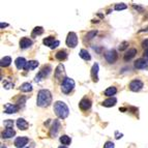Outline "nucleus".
I'll return each instance as SVG.
<instances>
[{
	"instance_id": "obj_1",
	"label": "nucleus",
	"mask_w": 148,
	"mask_h": 148,
	"mask_svg": "<svg viewBox=\"0 0 148 148\" xmlns=\"http://www.w3.org/2000/svg\"><path fill=\"white\" fill-rule=\"evenodd\" d=\"M52 102V94L48 89H42L37 93V100L36 104L38 107L46 108Z\"/></svg>"
},
{
	"instance_id": "obj_2",
	"label": "nucleus",
	"mask_w": 148,
	"mask_h": 148,
	"mask_svg": "<svg viewBox=\"0 0 148 148\" xmlns=\"http://www.w3.org/2000/svg\"><path fill=\"white\" fill-rule=\"evenodd\" d=\"M54 112L57 116L61 118V119H65L66 117L68 116L69 114V110H68V107L64 104L63 102H56L54 104Z\"/></svg>"
},
{
	"instance_id": "obj_3",
	"label": "nucleus",
	"mask_w": 148,
	"mask_h": 148,
	"mask_svg": "<svg viewBox=\"0 0 148 148\" xmlns=\"http://www.w3.org/2000/svg\"><path fill=\"white\" fill-rule=\"evenodd\" d=\"M75 87V81L71 78L66 77L65 79L63 80V82L61 83V91L63 93L68 94L71 91H73Z\"/></svg>"
},
{
	"instance_id": "obj_4",
	"label": "nucleus",
	"mask_w": 148,
	"mask_h": 148,
	"mask_svg": "<svg viewBox=\"0 0 148 148\" xmlns=\"http://www.w3.org/2000/svg\"><path fill=\"white\" fill-rule=\"evenodd\" d=\"M52 71V67L50 65H45L43 68H42V71L38 73V74L35 76V79H34V81L35 82H40V81H42L43 79H45L46 77H48L49 75H50V73H51Z\"/></svg>"
},
{
	"instance_id": "obj_5",
	"label": "nucleus",
	"mask_w": 148,
	"mask_h": 148,
	"mask_svg": "<svg viewBox=\"0 0 148 148\" xmlns=\"http://www.w3.org/2000/svg\"><path fill=\"white\" fill-rule=\"evenodd\" d=\"M66 45L69 48H76L78 45V36L75 32H69L66 37Z\"/></svg>"
},
{
	"instance_id": "obj_6",
	"label": "nucleus",
	"mask_w": 148,
	"mask_h": 148,
	"mask_svg": "<svg viewBox=\"0 0 148 148\" xmlns=\"http://www.w3.org/2000/svg\"><path fill=\"white\" fill-rule=\"evenodd\" d=\"M55 78H56L57 81H62L65 79V71H64V65L60 63L59 65L57 66L56 69H55Z\"/></svg>"
},
{
	"instance_id": "obj_7",
	"label": "nucleus",
	"mask_w": 148,
	"mask_h": 148,
	"mask_svg": "<svg viewBox=\"0 0 148 148\" xmlns=\"http://www.w3.org/2000/svg\"><path fill=\"white\" fill-rule=\"evenodd\" d=\"M143 86H144V84H143L142 81L139 79H135L130 83V89H131V91H134V92L140 91L143 88Z\"/></svg>"
},
{
	"instance_id": "obj_8",
	"label": "nucleus",
	"mask_w": 148,
	"mask_h": 148,
	"mask_svg": "<svg viewBox=\"0 0 148 148\" xmlns=\"http://www.w3.org/2000/svg\"><path fill=\"white\" fill-rule=\"evenodd\" d=\"M105 58L109 63H115L117 58H118L117 52L115 51V50H110V51H108L105 54Z\"/></svg>"
},
{
	"instance_id": "obj_9",
	"label": "nucleus",
	"mask_w": 148,
	"mask_h": 148,
	"mask_svg": "<svg viewBox=\"0 0 148 148\" xmlns=\"http://www.w3.org/2000/svg\"><path fill=\"white\" fill-rule=\"evenodd\" d=\"M19 106L16 104H5L4 105V112L6 114H14L19 111Z\"/></svg>"
},
{
	"instance_id": "obj_10",
	"label": "nucleus",
	"mask_w": 148,
	"mask_h": 148,
	"mask_svg": "<svg viewBox=\"0 0 148 148\" xmlns=\"http://www.w3.org/2000/svg\"><path fill=\"white\" fill-rule=\"evenodd\" d=\"M29 142V139L27 137H18L17 139L15 140V146L18 148H23L27 145V143Z\"/></svg>"
},
{
	"instance_id": "obj_11",
	"label": "nucleus",
	"mask_w": 148,
	"mask_h": 148,
	"mask_svg": "<svg viewBox=\"0 0 148 148\" xmlns=\"http://www.w3.org/2000/svg\"><path fill=\"white\" fill-rule=\"evenodd\" d=\"M60 121L58 119H55L52 123V126H51V130H50V135L51 137H55L57 134H58V131L60 130Z\"/></svg>"
},
{
	"instance_id": "obj_12",
	"label": "nucleus",
	"mask_w": 148,
	"mask_h": 148,
	"mask_svg": "<svg viewBox=\"0 0 148 148\" xmlns=\"http://www.w3.org/2000/svg\"><path fill=\"white\" fill-rule=\"evenodd\" d=\"M91 104H92L91 100L89 98H87V97H85V98L81 100V102H79V107L83 111H87V110H89L91 108Z\"/></svg>"
},
{
	"instance_id": "obj_13",
	"label": "nucleus",
	"mask_w": 148,
	"mask_h": 148,
	"mask_svg": "<svg viewBox=\"0 0 148 148\" xmlns=\"http://www.w3.org/2000/svg\"><path fill=\"white\" fill-rule=\"evenodd\" d=\"M135 67L137 69H146L148 68V61L144 58H140L135 62Z\"/></svg>"
},
{
	"instance_id": "obj_14",
	"label": "nucleus",
	"mask_w": 148,
	"mask_h": 148,
	"mask_svg": "<svg viewBox=\"0 0 148 148\" xmlns=\"http://www.w3.org/2000/svg\"><path fill=\"white\" fill-rule=\"evenodd\" d=\"M15 64H16L18 69H25L27 61H26L25 58H23V57H18L17 59L15 60Z\"/></svg>"
},
{
	"instance_id": "obj_15",
	"label": "nucleus",
	"mask_w": 148,
	"mask_h": 148,
	"mask_svg": "<svg viewBox=\"0 0 148 148\" xmlns=\"http://www.w3.org/2000/svg\"><path fill=\"white\" fill-rule=\"evenodd\" d=\"M32 46V40L28 37H22L20 40V48L21 49H27Z\"/></svg>"
},
{
	"instance_id": "obj_16",
	"label": "nucleus",
	"mask_w": 148,
	"mask_h": 148,
	"mask_svg": "<svg viewBox=\"0 0 148 148\" xmlns=\"http://www.w3.org/2000/svg\"><path fill=\"white\" fill-rule=\"evenodd\" d=\"M91 78H92L94 82L98 81V64L97 63H94L92 65V68H91Z\"/></svg>"
},
{
	"instance_id": "obj_17",
	"label": "nucleus",
	"mask_w": 148,
	"mask_h": 148,
	"mask_svg": "<svg viewBox=\"0 0 148 148\" xmlns=\"http://www.w3.org/2000/svg\"><path fill=\"white\" fill-rule=\"evenodd\" d=\"M136 54H137V49L131 48L128 51H126V53L124 54V57H123V59H124L125 61H130V60L133 59V58L136 56Z\"/></svg>"
},
{
	"instance_id": "obj_18",
	"label": "nucleus",
	"mask_w": 148,
	"mask_h": 148,
	"mask_svg": "<svg viewBox=\"0 0 148 148\" xmlns=\"http://www.w3.org/2000/svg\"><path fill=\"white\" fill-rule=\"evenodd\" d=\"M28 122L26 121L24 118H19L17 120V126L20 128L21 131H26L27 128H28Z\"/></svg>"
},
{
	"instance_id": "obj_19",
	"label": "nucleus",
	"mask_w": 148,
	"mask_h": 148,
	"mask_svg": "<svg viewBox=\"0 0 148 148\" xmlns=\"http://www.w3.org/2000/svg\"><path fill=\"white\" fill-rule=\"evenodd\" d=\"M38 61L36 60H30V61H27V64L25 66V71H33L34 68H36L38 66Z\"/></svg>"
},
{
	"instance_id": "obj_20",
	"label": "nucleus",
	"mask_w": 148,
	"mask_h": 148,
	"mask_svg": "<svg viewBox=\"0 0 148 148\" xmlns=\"http://www.w3.org/2000/svg\"><path fill=\"white\" fill-rule=\"evenodd\" d=\"M116 97H109V98H107V100L102 102V105L105 106V107H113V106L116 105Z\"/></svg>"
},
{
	"instance_id": "obj_21",
	"label": "nucleus",
	"mask_w": 148,
	"mask_h": 148,
	"mask_svg": "<svg viewBox=\"0 0 148 148\" xmlns=\"http://www.w3.org/2000/svg\"><path fill=\"white\" fill-rule=\"evenodd\" d=\"M15 135H16V131L13 128H6L2 133V138L3 139H9V138H13Z\"/></svg>"
},
{
	"instance_id": "obj_22",
	"label": "nucleus",
	"mask_w": 148,
	"mask_h": 148,
	"mask_svg": "<svg viewBox=\"0 0 148 148\" xmlns=\"http://www.w3.org/2000/svg\"><path fill=\"white\" fill-rule=\"evenodd\" d=\"M117 92V89L116 87H114V86H111V87H109L105 90V95L106 96H109V97H113V95H115Z\"/></svg>"
},
{
	"instance_id": "obj_23",
	"label": "nucleus",
	"mask_w": 148,
	"mask_h": 148,
	"mask_svg": "<svg viewBox=\"0 0 148 148\" xmlns=\"http://www.w3.org/2000/svg\"><path fill=\"white\" fill-rule=\"evenodd\" d=\"M55 57H56V59L60 60V61H62V60H64V59L67 58V52L64 51V50H60L59 52H57L56 53Z\"/></svg>"
},
{
	"instance_id": "obj_24",
	"label": "nucleus",
	"mask_w": 148,
	"mask_h": 148,
	"mask_svg": "<svg viewBox=\"0 0 148 148\" xmlns=\"http://www.w3.org/2000/svg\"><path fill=\"white\" fill-rule=\"evenodd\" d=\"M32 89H33L32 88V85L28 82L23 83L20 87V90L22 91V92H30V91H32Z\"/></svg>"
},
{
	"instance_id": "obj_25",
	"label": "nucleus",
	"mask_w": 148,
	"mask_h": 148,
	"mask_svg": "<svg viewBox=\"0 0 148 148\" xmlns=\"http://www.w3.org/2000/svg\"><path fill=\"white\" fill-rule=\"evenodd\" d=\"M79 55H80V57L84 60H90L91 59V56H90V54H89V52L87 51V50H85V49L80 50Z\"/></svg>"
},
{
	"instance_id": "obj_26",
	"label": "nucleus",
	"mask_w": 148,
	"mask_h": 148,
	"mask_svg": "<svg viewBox=\"0 0 148 148\" xmlns=\"http://www.w3.org/2000/svg\"><path fill=\"white\" fill-rule=\"evenodd\" d=\"M11 58L9 56H5L1 59L0 65L2 66V67H7L9 65H11Z\"/></svg>"
},
{
	"instance_id": "obj_27",
	"label": "nucleus",
	"mask_w": 148,
	"mask_h": 148,
	"mask_svg": "<svg viewBox=\"0 0 148 148\" xmlns=\"http://www.w3.org/2000/svg\"><path fill=\"white\" fill-rule=\"evenodd\" d=\"M60 142L62 143V145H63V146L69 145V144H71V137L66 136V135H63V136L60 137Z\"/></svg>"
},
{
	"instance_id": "obj_28",
	"label": "nucleus",
	"mask_w": 148,
	"mask_h": 148,
	"mask_svg": "<svg viewBox=\"0 0 148 148\" xmlns=\"http://www.w3.org/2000/svg\"><path fill=\"white\" fill-rule=\"evenodd\" d=\"M43 43H44V45H45V46H48V47H50V48H51V46L55 43L54 36H48V37H46V38H44Z\"/></svg>"
},
{
	"instance_id": "obj_29",
	"label": "nucleus",
	"mask_w": 148,
	"mask_h": 148,
	"mask_svg": "<svg viewBox=\"0 0 148 148\" xmlns=\"http://www.w3.org/2000/svg\"><path fill=\"white\" fill-rule=\"evenodd\" d=\"M44 33V28L43 27H35L32 31V36H36V35H40V34Z\"/></svg>"
},
{
	"instance_id": "obj_30",
	"label": "nucleus",
	"mask_w": 148,
	"mask_h": 148,
	"mask_svg": "<svg viewBox=\"0 0 148 148\" xmlns=\"http://www.w3.org/2000/svg\"><path fill=\"white\" fill-rule=\"evenodd\" d=\"M97 34L96 30H92V31H89L88 33L86 34V38L87 40H92L93 37H95V35Z\"/></svg>"
},
{
	"instance_id": "obj_31",
	"label": "nucleus",
	"mask_w": 148,
	"mask_h": 148,
	"mask_svg": "<svg viewBox=\"0 0 148 148\" xmlns=\"http://www.w3.org/2000/svg\"><path fill=\"white\" fill-rule=\"evenodd\" d=\"M125 9H128V5L124 4V3H118V4L115 5V9L116 11H123Z\"/></svg>"
},
{
	"instance_id": "obj_32",
	"label": "nucleus",
	"mask_w": 148,
	"mask_h": 148,
	"mask_svg": "<svg viewBox=\"0 0 148 148\" xmlns=\"http://www.w3.org/2000/svg\"><path fill=\"white\" fill-rule=\"evenodd\" d=\"M4 125L6 126V128H13V126H14V121L13 120H5L4 121Z\"/></svg>"
},
{
	"instance_id": "obj_33",
	"label": "nucleus",
	"mask_w": 148,
	"mask_h": 148,
	"mask_svg": "<svg viewBox=\"0 0 148 148\" xmlns=\"http://www.w3.org/2000/svg\"><path fill=\"white\" fill-rule=\"evenodd\" d=\"M128 42H122V43L120 44V46H119V50L120 51H123V50H125V49L128 48Z\"/></svg>"
},
{
	"instance_id": "obj_34",
	"label": "nucleus",
	"mask_w": 148,
	"mask_h": 148,
	"mask_svg": "<svg viewBox=\"0 0 148 148\" xmlns=\"http://www.w3.org/2000/svg\"><path fill=\"white\" fill-rule=\"evenodd\" d=\"M114 143L111 142V141H108V142H106L105 146H104V148H114Z\"/></svg>"
},
{
	"instance_id": "obj_35",
	"label": "nucleus",
	"mask_w": 148,
	"mask_h": 148,
	"mask_svg": "<svg viewBox=\"0 0 148 148\" xmlns=\"http://www.w3.org/2000/svg\"><path fill=\"white\" fill-rule=\"evenodd\" d=\"M142 47H143V49L145 50V52L148 51V38H147V40H143Z\"/></svg>"
},
{
	"instance_id": "obj_36",
	"label": "nucleus",
	"mask_w": 148,
	"mask_h": 148,
	"mask_svg": "<svg viewBox=\"0 0 148 148\" xmlns=\"http://www.w3.org/2000/svg\"><path fill=\"white\" fill-rule=\"evenodd\" d=\"M3 86H4V88L5 89H9V88H11V87H14V84H13V83L5 82L4 84H3Z\"/></svg>"
},
{
	"instance_id": "obj_37",
	"label": "nucleus",
	"mask_w": 148,
	"mask_h": 148,
	"mask_svg": "<svg viewBox=\"0 0 148 148\" xmlns=\"http://www.w3.org/2000/svg\"><path fill=\"white\" fill-rule=\"evenodd\" d=\"M59 40H55V43L53 44V45L51 46V49H55V48H57L58 46H59Z\"/></svg>"
},
{
	"instance_id": "obj_38",
	"label": "nucleus",
	"mask_w": 148,
	"mask_h": 148,
	"mask_svg": "<svg viewBox=\"0 0 148 148\" xmlns=\"http://www.w3.org/2000/svg\"><path fill=\"white\" fill-rule=\"evenodd\" d=\"M115 138H116V139H119V138H121V137H122V134H120L119 135V133H118V131H116V133H115Z\"/></svg>"
},
{
	"instance_id": "obj_39",
	"label": "nucleus",
	"mask_w": 148,
	"mask_h": 148,
	"mask_svg": "<svg viewBox=\"0 0 148 148\" xmlns=\"http://www.w3.org/2000/svg\"><path fill=\"white\" fill-rule=\"evenodd\" d=\"M7 26H9V24H7V23H1V24H0V27H1V29H2L3 27H7Z\"/></svg>"
},
{
	"instance_id": "obj_40",
	"label": "nucleus",
	"mask_w": 148,
	"mask_h": 148,
	"mask_svg": "<svg viewBox=\"0 0 148 148\" xmlns=\"http://www.w3.org/2000/svg\"><path fill=\"white\" fill-rule=\"evenodd\" d=\"M144 59H146L148 61V51L147 52L144 51Z\"/></svg>"
},
{
	"instance_id": "obj_41",
	"label": "nucleus",
	"mask_w": 148,
	"mask_h": 148,
	"mask_svg": "<svg viewBox=\"0 0 148 148\" xmlns=\"http://www.w3.org/2000/svg\"><path fill=\"white\" fill-rule=\"evenodd\" d=\"M134 7H135L136 9H138V11H143L142 7H140V6H138V5H134Z\"/></svg>"
},
{
	"instance_id": "obj_42",
	"label": "nucleus",
	"mask_w": 148,
	"mask_h": 148,
	"mask_svg": "<svg viewBox=\"0 0 148 148\" xmlns=\"http://www.w3.org/2000/svg\"><path fill=\"white\" fill-rule=\"evenodd\" d=\"M59 148H67V147H66V146H63V145H62V146H60Z\"/></svg>"
},
{
	"instance_id": "obj_43",
	"label": "nucleus",
	"mask_w": 148,
	"mask_h": 148,
	"mask_svg": "<svg viewBox=\"0 0 148 148\" xmlns=\"http://www.w3.org/2000/svg\"><path fill=\"white\" fill-rule=\"evenodd\" d=\"M1 148H7V147H5V146H1Z\"/></svg>"
},
{
	"instance_id": "obj_44",
	"label": "nucleus",
	"mask_w": 148,
	"mask_h": 148,
	"mask_svg": "<svg viewBox=\"0 0 148 148\" xmlns=\"http://www.w3.org/2000/svg\"><path fill=\"white\" fill-rule=\"evenodd\" d=\"M23 148H27V147H23Z\"/></svg>"
}]
</instances>
